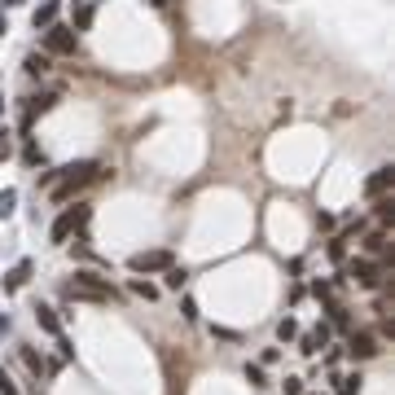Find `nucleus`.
I'll list each match as a JSON object with an SVG mask.
<instances>
[{
  "instance_id": "4",
  "label": "nucleus",
  "mask_w": 395,
  "mask_h": 395,
  "mask_svg": "<svg viewBox=\"0 0 395 395\" xmlns=\"http://www.w3.org/2000/svg\"><path fill=\"white\" fill-rule=\"evenodd\" d=\"M172 263H176V255L159 246V250H136V255L128 259V268H132V272H167Z\"/></svg>"
},
{
  "instance_id": "32",
  "label": "nucleus",
  "mask_w": 395,
  "mask_h": 395,
  "mask_svg": "<svg viewBox=\"0 0 395 395\" xmlns=\"http://www.w3.org/2000/svg\"><path fill=\"white\" fill-rule=\"evenodd\" d=\"M5 31H9V27H5V14H0V40H5Z\"/></svg>"
},
{
  "instance_id": "5",
  "label": "nucleus",
  "mask_w": 395,
  "mask_h": 395,
  "mask_svg": "<svg viewBox=\"0 0 395 395\" xmlns=\"http://www.w3.org/2000/svg\"><path fill=\"white\" fill-rule=\"evenodd\" d=\"M44 49L57 53V57H66V53L79 49V35L70 31V27H44Z\"/></svg>"
},
{
  "instance_id": "8",
  "label": "nucleus",
  "mask_w": 395,
  "mask_h": 395,
  "mask_svg": "<svg viewBox=\"0 0 395 395\" xmlns=\"http://www.w3.org/2000/svg\"><path fill=\"white\" fill-rule=\"evenodd\" d=\"M53 105H57V92H40V97H27V110H22V128H31V119L44 114V110H53Z\"/></svg>"
},
{
  "instance_id": "16",
  "label": "nucleus",
  "mask_w": 395,
  "mask_h": 395,
  "mask_svg": "<svg viewBox=\"0 0 395 395\" xmlns=\"http://www.w3.org/2000/svg\"><path fill=\"white\" fill-rule=\"evenodd\" d=\"M365 250H369V255H387V229H374V233H369V237H365Z\"/></svg>"
},
{
  "instance_id": "27",
  "label": "nucleus",
  "mask_w": 395,
  "mask_h": 395,
  "mask_svg": "<svg viewBox=\"0 0 395 395\" xmlns=\"http://www.w3.org/2000/svg\"><path fill=\"white\" fill-rule=\"evenodd\" d=\"M22 159H27V163H44V150H40V145H31V141H27V150H22Z\"/></svg>"
},
{
  "instance_id": "9",
  "label": "nucleus",
  "mask_w": 395,
  "mask_h": 395,
  "mask_svg": "<svg viewBox=\"0 0 395 395\" xmlns=\"http://www.w3.org/2000/svg\"><path fill=\"white\" fill-rule=\"evenodd\" d=\"M391 185H395V172H391V167H382V172H374V176H369L365 194H369V198H382V194H387Z\"/></svg>"
},
{
  "instance_id": "1",
  "label": "nucleus",
  "mask_w": 395,
  "mask_h": 395,
  "mask_svg": "<svg viewBox=\"0 0 395 395\" xmlns=\"http://www.w3.org/2000/svg\"><path fill=\"white\" fill-rule=\"evenodd\" d=\"M97 176H105V167L101 163H92V159H83V163H66V167H57V172L44 176V189H49V198L53 202H70L79 194V189H88Z\"/></svg>"
},
{
  "instance_id": "28",
  "label": "nucleus",
  "mask_w": 395,
  "mask_h": 395,
  "mask_svg": "<svg viewBox=\"0 0 395 395\" xmlns=\"http://www.w3.org/2000/svg\"><path fill=\"white\" fill-rule=\"evenodd\" d=\"M9 154H14V141H9V132H0V163H5Z\"/></svg>"
},
{
  "instance_id": "11",
  "label": "nucleus",
  "mask_w": 395,
  "mask_h": 395,
  "mask_svg": "<svg viewBox=\"0 0 395 395\" xmlns=\"http://www.w3.org/2000/svg\"><path fill=\"white\" fill-rule=\"evenodd\" d=\"M88 27H92V5H88V0H79V5L70 9V31L79 35V31H88Z\"/></svg>"
},
{
  "instance_id": "2",
  "label": "nucleus",
  "mask_w": 395,
  "mask_h": 395,
  "mask_svg": "<svg viewBox=\"0 0 395 395\" xmlns=\"http://www.w3.org/2000/svg\"><path fill=\"white\" fill-rule=\"evenodd\" d=\"M66 298H88V303H110L114 285L97 277V272H75V281H66Z\"/></svg>"
},
{
  "instance_id": "29",
  "label": "nucleus",
  "mask_w": 395,
  "mask_h": 395,
  "mask_svg": "<svg viewBox=\"0 0 395 395\" xmlns=\"http://www.w3.org/2000/svg\"><path fill=\"white\" fill-rule=\"evenodd\" d=\"M285 395H303V378H285Z\"/></svg>"
},
{
  "instance_id": "3",
  "label": "nucleus",
  "mask_w": 395,
  "mask_h": 395,
  "mask_svg": "<svg viewBox=\"0 0 395 395\" xmlns=\"http://www.w3.org/2000/svg\"><path fill=\"white\" fill-rule=\"evenodd\" d=\"M88 215H92L88 207H66V211H62V215H57V220H53V229H49V237H53L57 246H62V242H66L70 233H79L83 224H88Z\"/></svg>"
},
{
  "instance_id": "14",
  "label": "nucleus",
  "mask_w": 395,
  "mask_h": 395,
  "mask_svg": "<svg viewBox=\"0 0 395 395\" xmlns=\"http://www.w3.org/2000/svg\"><path fill=\"white\" fill-rule=\"evenodd\" d=\"M35 321H40V330L44 334H62V325H57V312H53V307H35Z\"/></svg>"
},
{
  "instance_id": "18",
  "label": "nucleus",
  "mask_w": 395,
  "mask_h": 395,
  "mask_svg": "<svg viewBox=\"0 0 395 395\" xmlns=\"http://www.w3.org/2000/svg\"><path fill=\"white\" fill-rule=\"evenodd\" d=\"M22 66H27V75H44V70H49V57H44V53H27V62H22Z\"/></svg>"
},
{
  "instance_id": "17",
  "label": "nucleus",
  "mask_w": 395,
  "mask_h": 395,
  "mask_svg": "<svg viewBox=\"0 0 395 395\" xmlns=\"http://www.w3.org/2000/svg\"><path fill=\"white\" fill-rule=\"evenodd\" d=\"M18 207V189H0V220H9Z\"/></svg>"
},
{
  "instance_id": "20",
  "label": "nucleus",
  "mask_w": 395,
  "mask_h": 395,
  "mask_svg": "<svg viewBox=\"0 0 395 395\" xmlns=\"http://www.w3.org/2000/svg\"><path fill=\"white\" fill-rule=\"evenodd\" d=\"M374 215H378L382 224H391V215H395V198H378V202H374Z\"/></svg>"
},
{
  "instance_id": "12",
  "label": "nucleus",
  "mask_w": 395,
  "mask_h": 395,
  "mask_svg": "<svg viewBox=\"0 0 395 395\" xmlns=\"http://www.w3.org/2000/svg\"><path fill=\"white\" fill-rule=\"evenodd\" d=\"M57 9H62V0H44V5L40 9H35V14H31V22H35V27H53V18H57Z\"/></svg>"
},
{
  "instance_id": "22",
  "label": "nucleus",
  "mask_w": 395,
  "mask_h": 395,
  "mask_svg": "<svg viewBox=\"0 0 395 395\" xmlns=\"http://www.w3.org/2000/svg\"><path fill=\"white\" fill-rule=\"evenodd\" d=\"M128 290L136 294V298H159V285H150V281H132Z\"/></svg>"
},
{
  "instance_id": "7",
  "label": "nucleus",
  "mask_w": 395,
  "mask_h": 395,
  "mask_svg": "<svg viewBox=\"0 0 395 395\" xmlns=\"http://www.w3.org/2000/svg\"><path fill=\"white\" fill-rule=\"evenodd\" d=\"M347 352H352V361H374L382 347H378V338H374L369 330H361V334H352V338H347Z\"/></svg>"
},
{
  "instance_id": "30",
  "label": "nucleus",
  "mask_w": 395,
  "mask_h": 395,
  "mask_svg": "<svg viewBox=\"0 0 395 395\" xmlns=\"http://www.w3.org/2000/svg\"><path fill=\"white\" fill-rule=\"evenodd\" d=\"M312 294L316 298H330V281H312Z\"/></svg>"
},
{
  "instance_id": "19",
  "label": "nucleus",
  "mask_w": 395,
  "mask_h": 395,
  "mask_svg": "<svg viewBox=\"0 0 395 395\" xmlns=\"http://www.w3.org/2000/svg\"><path fill=\"white\" fill-rule=\"evenodd\" d=\"M325 312H330V325H334V330H347V307H343V303H334V298H330Z\"/></svg>"
},
{
  "instance_id": "25",
  "label": "nucleus",
  "mask_w": 395,
  "mask_h": 395,
  "mask_svg": "<svg viewBox=\"0 0 395 395\" xmlns=\"http://www.w3.org/2000/svg\"><path fill=\"white\" fill-rule=\"evenodd\" d=\"M338 395H361V374L343 378V387H338Z\"/></svg>"
},
{
  "instance_id": "26",
  "label": "nucleus",
  "mask_w": 395,
  "mask_h": 395,
  "mask_svg": "<svg viewBox=\"0 0 395 395\" xmlns=\"http://www.w3.org/2000/svg\"><path fill=\"white\" fill-rule=\"evenodd\" d=\"M0 395H22V391L14 387V378H9V374H5V369H0Z\"/></svg>"
},
{
  "instance_id": "33",
  "label": "nucleus",
  "mask_w": 395,
  "mask_h": 395,
  "mask_svg": "<svg viewBox=\"0 0 395 395\" xmlns=\"http://www.w3.org/2000/svg\"><path fill=\"white\" fill-rule=\"evenodd\" d=\"M5 5H9V9H14V5H22V0H5Z\"/></svg>"
},
{
  "instance_id": "24",
  "label": "nucleus",
  "mask_w": 395,
  "mask_h": 395,
  "mask_svg": "<svg viewBox=\"0 0 395 395\" xmlns=\"http://www.w3.org/2000/svg\"><path fill=\"white\" fill-rule=\"evenodd\" d=\"M246 382H250V387H263V382H268V378H263V365H246Z\"/></svg>"
},
{
  "instance_id": "13",
  "label": "nucleus",
  "mask_w": 395,
  "mask_h": 395,
  "mask_svg": "<svg viewBox=\"0 0 395 395\" xmlns=\"http://www.w3.org/2000/svg\"><path fill=\"white\" fill-rule=\"evenodd\" d=\"M325 343H330V325H316L312 334H303V352H307V356H316Z\"/></svg>"
},
{
  "instance_id": "35",
  "label": "nucleus",
  "mask_w": 395,
  "mask_h": 395,
  "mask_svg": "<svg viewBox=\"0 0 395 395\" xmlns=\"http://www.w3.org/2000/svg\"><path fill=\"white\" fill-rule=\"evenodd\" d=\"M88 5H97V0H88Z\"/></svg>"
},
{
  "instance_id": "31",
  "label": "nucleus",
  "mask_w": 395,
  "mask_h": 395,
  "mask_svg": "<svg viewBox=\"0 0 395 395\" xmlns=\"http://www.w3.org/2000/svg\"><path fill=\"white\" fill-rule=\"evenodd\" d=\"M5 334H9V316H0V338H5Z\"/></svg>"
},
{
  "instance_id": "10",
  "label": "nucleus",
  "mask_w": 395,
  "mask_h": 395,
  "mask_svg": "<svg viewBox=\"0 0 395 395\" xmlns=\"http://www.w3.org/2000/svg\"><path fill=\"white\" fill-rule=\"evenodd\" d=\"M27 281H31V259H22V263H14V268L5 272V290H22Z\"/></svg>"
},
{
  "instance_id": "6",
  "label": "nucleus",
  "mask_w": 395,
  "mask_h": 395,
  "mask_svg": "<svg viewBox=\"0 0 395 395\" xmlns=\"http://www.w3.org/2000/svg\"><path fill=\"white\" fill-rule=\"evenodd\" d=\"M347 277H352V281H361V285H369V290H374V285H378L382 277H387V268H382L378 259H352V263H347Z\"/></svg>"
},
{
  "instance_id": "23",
  "label": "nucleus",
  "mask_w": 395,
  "mask_h": 395,
  "mask_svg": "<svg viewBox=\"0 0 395 395\" xmlns=\"http://www.w3.org/2000/svg\"><path fill=\"white\" fill-rule=\"evenodd\" d=\"M167 290H181V285H185V268H176V263H172V268H167Z\"/></svg>"
},
{
  "instance_id": "15",
  "label": "nucleus",
  "mask_w": 395,
  "mask_h": 395,
  "mask_svg": "<svg viewBox=\"0 0 395 395\" xmlns=\"http://www.w3.org/2000/svg\"><path fill=\"white\" fill-rule=\"evenodd\" d=\"M22 361H27L31 374H49V361H44V356L35 352V347H22Z\"/></svg>"
},
{
  "instance_id": "21",
  "label": "nucleus",
  "mask_w": 395,
  "mask_h": 395,
  "mask_svg": "<svg viewBox=\"0 0 395 395\" xmlns=\"http://www.w3.org/2000/svg\"><path fill=\"white\" fill-rule=\"evenodd\" d=\"M277 338H281V343H290V338H298V321H294V316H285L281 325H277Z\"/></svg>"
},
{
  "instance_id": "34",
  "label": "nucleus",
  "mask_w": 395,
  "mask_h": 395,
  "mask_svg": "<svg viewBox=\"0 0 395 395\" xmlns=\"http://www.w3.org/2000/svg\"><path fill=\"white\" fill-rule=\"evenodd\" d=\"M0 119H5V97H0Z\"/></svg>"
}]
</instances>
